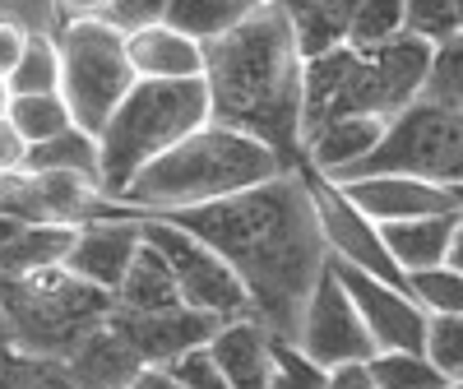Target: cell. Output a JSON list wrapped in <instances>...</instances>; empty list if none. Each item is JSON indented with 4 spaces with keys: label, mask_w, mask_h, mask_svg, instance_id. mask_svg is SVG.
Returning <instances> with one entry per match:
<instances>
[{
    "label": "cell",
    "mask_w": 463,
    "mask_h": 389,
    "mask_svg": "<svg viewBox=\"0 0 463 389\" xmlns=\"http://www.w3.org/2000/svg\"><path fill=\"white\" fill-rule=\"evenodd\" d=\"M458 223H463V209H458V213L408 218V223H384V242H390V255L399 260L403 274H421V269L449 264Z\"/></svg>",
    "instance_id": "44dd1931"
},
{
    "label": "cell",
    "mask_w": 463,
    "mask_h": 389,
    "mask_svg": "<svg viewBox=\"0 0 463 389\" xmlns=\"http://www.w3.org/2000/svg\"><path fill=\"white\" fill-rule=\"evenodd\" d=\"M279 5L297 33L301 56L316 61V56H329V52L353 43L362 0H279Z\"/></svg>",
    "instance_id": "ffe728a7"
},
{
    "label": "cell",
    "mask_w": 463,
    "mask_h": 389,
    "mask_svg": "<svg viewBox=\"0 0 463 389\" xmlns=\"http://www.w3.org/2000/svg\"><path fill=\"white\" fill-rule=\"evenodd\" d=\"M325 384H329V371L297 338H274V375H269V389H325Z\"/></svg>",
    "instance_id": "f1b7e54d"
},
{
    "label": "cell",
    "mask_w": 463,
    "mask_h": 389,
    "mask_svg": "<svg viewBox=\"0 0 463 389\" xmlns=\"http://www.w3.org/2000/svg\"><path fill=\"white\" fill-rule=\"evenodd\" d=\"M28 37H33V33H28L14 14L0 10V74H5V80L14 74V65L24 61V52H28Z\"/></svg>",
    "instance_id": "e575fe53"
},
{
    "label": "cell",
    "mask_w": 463,
    "mask_h": 389,
    "mask_svg": "<svg viewBox=\"0 0 463 389\" xmlns=\"http://www.w3.org/2000/svg\"><path fill=\"white\" fill-rule=\"evenodd\" d=\"M325 389H380L375 375H371V362H353V366H338L329 371V384Z\"/></svg>",
    "instance_id": "74e56055"
},
{
    "label": "cell",
    "mask_w": 463,
    "mask_h": 389,
    "mask_svg": "<svg viewBox=\"0 0 463 389\" xmlns=\"http://www.w3.org/2000/svg\"><path fill=\"white\" fill-rule=\"evenodd\" d=\"M449 264L463 269V223H458V237H454V251H449Z\"/></svg>",
    "instance_id": "60d3db41"
},
{
    "label": "cell",
    "mask_w": 463,
    "mask_h": 389,
    "mask_svg": "<svg viewBox=\"0 0 463 389\" xmlns=\"http://www.w3.org/2000/svg\"><path fill=\"white\" fill-rule=\"evenodd\" d=\"M431 362L458 380L463 375V316H431V338H427Z\"/></svg>",
    "instance_id": "d6a6232c"
},
{
    "label": "cell",
    "mask_w": 463,
    "mask_h": 389,
    "mask_svg": "<svg viewBox=\"0 0 463 389\" xmlns=\"http://www.w3.org/2000/svg\"><path fill=\"white\" fill-rule=\"evenodd\" d=\"M283 172H292L288 158L274 153L264 139H255L246 130H232L222 121H209L195 135H185L176 148H167L163 158H153L130 181L121 204L139 218L185 213L200 204L232 200L241 190H255Z\"/></svg>",
    "instance_id": "3957f363"
},
{
    "label": "cell",
    "mask_w": 463,
    "mask_h": 389,
    "mask_svg": "<svg viewBox=\"0 0 463 389\" xmlns=\"http://www.w3.org/2000/svg\"><path fill=\"white\" fill-rule=\"evenodd\" d=\"M10 121L28 144H43V139H56L74 126V111H70L65 93H14Z\"/></svg>",
    "instance_id": "d4e9b609"
},
{
    "label": "cell",
    "mask_w": 463,
    "mask_h": 389,
    "mask_svg": "<svg viewBox=\"0 0 463 389\" xmlns=\"http://www.w3.org/2000/svg\"><path fill=\"white\" fill-rule=\"evenodd\" d=\"M264 0H172L167 5V24H176L181 33L213 43V37L232 33L237 24H246Z\"/></svg>",
    "instance_id": "cb8c5ba5"
},
{
    "label": "cell",
    "mask_w": 463,
    "mask_h": 389,
    "mask_svg": "<svg viewBox=\"0 0 463 389\" xmlns=\"http://www.w3.org/2000/svg\"><path fill=\"white\" fill-rule=\"evenodd\" d=\"M74 232L80 227H52V223H19L0 213V279H24L37 269L65 264Z\"/></svg>",
    "instance_id": "d6986e66"
},
{
    "label": "cell",
    "mask_w": 463,
    "mask_h": 389,
    "mask_svg": "<svg viewBox=\"0 0 463 389\" xmlns=\"http://www.w3.org/2000/svg\"><path fill=\"white\" fill-rule=\"evenodd\" d=\"M421 98L463 111V37H449V43L436 47L431 80H427V93H421Z\"/></svg>",
    "instance_id": "1f68e13d"
},
{
    "label": "cell",
    "mask_w": 463,
    "mask_h": 389,
    "mask_svg": "<svg viewBox=\"0 0 463 389\" xmlns=\"http://www.w3.org/2000/svg\"><path fill=\"white\" fill-rule=\"evenodd\" d=\"M204 89L213 121L246 130L283 153L288 167L306 148V56L279 0L204 43Z\"/></svg>",
    "instance_id": "7a4b0ae2"
},
{
    "label": "cell",
    "mask_w": 463,
    "mask_h": 389,
    "mask_svg": "<svg viewBox=\"0 0 463 389\" xmlns=\"http://www.w3.org/2000/svg\"><path fill=\"white\" fill-rule=\"evenodd\" d=\"M274 338L279 334L269 325H260L255 316H241V320L218 325V334L204 347L232 389H269V375H274Z\"/></svg>",
    "instance_id": "ac0fdd59"
},
{
    "label": "cell",
    "mask_w": 463,
    "mask_h": 389,
    "mask_svg": "<svg viewBox=\"0 0 463 389\" xmlns=\"http://www.w3.org/2000/svg\"><path fill=\"white\" fill-rule=\"evenodd\" d=\"M56 43H61V93L74 111V126L102 135L111 111L139 84L126 52V28L111 24L107 14L65 19Z\"/></svg>",
    "instance_id": "52a82bcc"
},
{
    "label": "cell",
    "mask_w": 463,
    "mask_h": 389,
    "mask_svg": "<svg viewBox=\"0 0 463 389\" xmlns=\"http://www.w3.org/2000/svg\"><path fill=\"white\" fill-rule=\"evenodd\" d=\"M144 237L172 260V274L181 283V301L190 310H204V316H213L222 325L241 320V316H255L250 292L237 279V269H232L209 242H200L195 232H185L172 218H144Z\"/></svg>",
    "instance_id": "9c48e42d"
},
{
    "label": "cell",
    "mask_w": 463,
    "mask_h": 389,
    "mask_svg": "<svg viewBox=\"0 0 463 389\" xmlns=\"http://www.w3.org/2000/svg\"><path fill=\"white\" fill-rule=\"evenodd\" d=\"M408 292L427 306L431 316H463V269H454V264L408 274Z\"/></svg>",
    "instance_id": "83f0119b"
},
{
    "label": "cell",
    "mask_w": 463,
    "mask_h": 389,
    "mask_svg": "<svg viewBox=\"0 0 463 389\" xmlns=\"http://www.w3.org/2000/svg\"><path fill=\"white\" fill-rule=\"evenodd\" d=\"M408 33L427 43H449L463 37V0H408Z\"/></svg>",
    "instance_id": "f546056e"
},
{
    "label": "cell",
    "mask_w": 463,
    "mask_h": 389,
    "mask_svg": "<svg viewBox=\"0 0 463 389\" xmlns=\"http://www.w3.org/2000/svg\"><path fill=\"white\" fill-rule=\"evenodd\" d=\"M126 389H130V384H126Z\"/></svg>",
    "instance_id": "f6af8a7d"
},
{
    "label": "cell",
    "mask_w": 463,
    "mask_h": 389,
    "mask_svg": "<svg viewBox=\"0 0 463 389\" xmlns=\"http://www.w3.org/2000/svg\"><path fill=\"white\" fill-rule=\"evenodd\" d=\"M139 246H144V218L121 204V213L93 218V223H84L80 232H74V246L65 255V269H70V274H80L84 283H93V288L116 297V288L126 283Z\"/></svg>",
    "instance_id": "4fadbf2b"
},
{
    "label": "cell",
    "mask_w": 463,
    "mask_h": 389,
    "mask_svg": "<svg viewBox=\"0 0 463 389\" xmlns=\"http://www.w3.org/2000/svg\"><path fill=\"white\" fill-rule=\"evenodd\" d=\"M0 190H5V176H0Z\"/></svg>",
    "instance_id": "ee69618b"
},
{
    "label": "cell",
    "mask_w": 463,
    "mask_h": 389,
    "mask_svg": "<svg viewBox=\"0 0 463 389\" xmlns=\"http://www.w3.org/2000/svg\"><path fill=\"white\" fill-rule=\"evenodd\" d=\"M458 380H463V375H458Z\"/></svg>",
    "instance_id": "bcb514c9"
},
{
    "label": "cell",
    "mask_w": 463,
    "mask_h": 389,
    "mask_svg": "<svg viewBox=\"0 0 463 389\" xmlns=\"http://www.w3.org/2000/svg\"><path fill=\"white\" fill-rule=\"evenodd\" d=\"M371 375L380 389H449L454 380L431 362V353H375Z\"/></svg>",
    "instance_id": "484cf974"
},
{
    "label": "cell",
    "mask_w": 463,
    "mask_h": 389,
    "mask_svg": "<svg viewBox=\"0 0 463 389\" xmlns=\"http://www.w3.org/2000/svg\"><path fill=\"white\" fill-rule=\"evenodd\" d=\"M126 52L139 80H204V43L167 19L130 28Z\"/></svg>",
    "instance_id": "e0dca14e"
},
{
    "label": "cell",
    "mask_w": 463,
    "mask_h": 389,
    "mask_svg": "<svg viewBox=\"0 0 463 389\" xmlns=\"http://www.w3.org/2000/svg\"><path fill=\"white\" fill-rule=\"evenodd\" d=\"M209 121L213 107L204 80H139L98 135L102 190L111 200H121L153 158H163L167 148H176L185 135H195Z\"/></svg>",
    "instance_id": "5b68a950"
},
{
    "label": "cell",
    "mask_w": 463,
    "mask_h": 389,
    "mask_svg": "<svg viewBox=\"0 0 463 389\" xmlns=\"http://www.w3.org/2000/svg\"><path fill=\"white\" fill-rule=\"evenodd\" d=\"M158 218H172L200 242H209L246 283L255 320L279 338H297L301 310L329 269L316 194L297 167L255 190L232 194V200Z\"/></svg>",
    "instance_id": "6da1fadb"
},
{
    "label": "cell",
    "mask_w": 463,
    "mask_h": 389,
    "mask_svg": "<svg viewBox=\"0 0 463 389\" xmlns=\"http://www.w3.org/2000/svg\"><path fill=\"white\" fill-rule=\"evenodd\" d=\"M334 274L343 279V288L353 292L362 320L375 338L380 353H427V338H431V310L421 306L403 283H390V279H375L357 264H343V260H329Z\"/></svg>",
    "instance_id": "7c38bea8"
},
{
    "label": "cell",
    "mask_w": 463,
    "mask_h": 389,
    "mask_svg": "<svg viewBox=\"0 0 463 389\" xmlns=\"http://www.w3.org/2000/svg\"><path fill=\"white\" fill-rule=\"evenodd\" d=\"M297 343L325 371L353 366V362H371L380 353L371 329H366V320H362V310H357V301H353V292H347L343 279L334 274V264L325 269V279L316 283L311 301H306V310H301Z\"/></svg>",
    "instance_id": "8fae6325"
},
{
    "label": "cell",
    "mask_w": 463,
    "mask_h": 389,
    "mask_svg": "<svg viewBox=\"0 0 463 389\" xmlns=\"http://www.w3.org/2000/svg\"><path fill=\"white\" fill-rule=\"evenodd\" d=\"M24 172H74V176H93L102 181V144L93 130L70 126L56 139H43L28 148V167Z\"/></svg>",
    "instance_id": "603a6c76"
},
{
    "label": "cell",
    "mask_w": 463,
    "mask_h": 389,
    "mask_svg": "<svg viewBox=\"0 0 463 389\" xmlns=\"http://www.w3.org/2000/svg\"><path fill=\"white\" fill-rule=\"evenodd\" d=\"M116 310H176V306H185L181 301V283H176V274H172V260L153 246L148 237H144V246H139V255H135V264H130V274H126V283L116 288Z\"/></svg>",
    "instance_id": "7402d4cb"
},
{
    "label": "cell",
    "mask_w": 463,
    "mask_h": 389,
    "mask_svg": "<svg viewBox=\"0 0 463 389\" xmlns=\"http://www.w3.org/2000/svg\"><path fill=\"white\" fill-rule=\"evenodd\" d=\"M10 102H14V89H10V80H5V74H0V121L10 116Z\"/></svg>",
    "instance_id": "ab89813d"
},
{
    "label": "cell",
    "mask_w": 463,
    "mask_h": 389,
    "mask_svg": "<svg viewBox=\"0 0 463 389\" xmlns=\"http://www.w3.org/2000/svg\"><path fill=\"white\" fill-rule=\"evenodd\" d=\"M454 194H458V204H463V185H458V190H454Z\"/></svg>",
    "instance_id": "b9f144b4"
},
{
    "label": "cell",
    "mask_w": 463,
    "mask_h": 389,
    "mask_svg": "<svg viewBox=\"0 0 463 389\" xmlns=\"http://www.w3.org/2000/svg\"><path fill=\"white\" fill-rule=\"evenodd\" d=\"M107 325L135 347L139 362H176V357L190 353V347H204L218 334L222 320L204 316V310H190V306L148 310V316H144V310H116L111 306Z\"/></svg>",
    "instance_id": "5bb4252c"
},
{
    "label": "cell",
    "mask_w": 463,
    "mask_h": 389,
    "mask_svg": "<svg viewBox=\"0 0 463 389\" xmlns=\"http://www.w3.org/2000/svg\"><path fill=\"white\" fill-rule=\"evenodd\" d=\"M111 306H116L111 292L84 283L65 264L37 269L24 279H0V310L14 325V334L37 353L80 347L93 329L107 325Z\"/></svg>",
    "instance_id": "8992f818"
},
{
    "label": "cell",
    "mask_w": 463,
    "mask_h": 389,
    "mask_svg": "<svg viewBox=\"0 0 463 389\" xmlns=\"http://www.w3.org/2000/svg\"><path fill=\"white\" fill-rule=\"evenodd\" d=\"M366 172H403L458 190L463 185V111L421 98L408 111H399L390 130H384L380 148L366 158Z\"/></svg>",
    "instance_id": "ba28073f"
},
{
    "label": "cell",
    "mask_w": 463,
    "mask_h": 389,
    "mask_svg": "<svg viewBox=\"0 0 463 389\" xmlns=\"http://www.w3.org/2000/svg\"><path fill=\"white\" fill-rule=\"evenodd\" d=\"M436 43L417 33H399L390 43L357 47L347 43L329 56L306 61V135L334 116H384L421 102L431 80Z\"/></svg>",
    "instance_id": "277c9868"
},
{
    "label": "cell",
    "mask_w": 463,
    "mask_h": 389,
    "mask_svg": "<svg viewBox=\"0 0 463 389\" xmlns=\"http://www.w3.org/2000/svg\"><path fill=\"white\" fill-rule=\"evenodd\" d=\"M167 5H172V0H111V5H107V19L121 24V28L130 33V28H144V24L167 19Z\"/></svg>",
    "instance_id": "836d02e7"
},
{
    "label": "cell",
    "mask_w": 463,
    "mask_h": 389,
    "mask_svg": "<svg viewBox=\"0 0 463 389\" xmlns=\"http://www.w3.org/2000/svg\"><path fill=\"white\" fill-rule=\"evenodd\" d=\"M399 33H408V0H362L357 28H353L357 47L390 43V37H399Z\"/></svg>",
    "instance_id": "4dcf8cb0"
},
{
    "label": "cell",
    "mask_w": 463,
    "mask_h": 389,
    "mask_svg": "<svg viewBox=\"0 0 463 389\" xmlns=\"http://www.w3.org/2000/svg\"><path fill=\"white\" fill-rule=\"evenodd\" d=\"M449 389H463V380H454V384H449Z\"/></svg>",
    "instance_id": "7bdbcfd3"
},
{
    "label": "cell",
    "mask_w": 463,
    "mask_h": 389,
    "mask_svg": "<svg viewBox=\"0 0 463 389\" xmlns=\"http://www.w3.org/2000/svg\"><path fill=\"white\" fill-rule=\"evenodd\" d=\"M28 139L14 130V121L5 116V121H0V176H14V172H24L28 167Z\"/></svg>",
    "instance_id": "d590c367"
},
{
    "label": "cell",
    "mask_w": 463,
    "mask_h": 389,
    "mask_svg": "<svg viewBox=\"0 0 463 389\" xmlns=\"http://www.w3.org/2000/svg\"><path fill=\"white\" fill-rule=\"evenodd\" d=\"M297 172L306 176L316 194V213H320V227H325V246H329V260H343V264H357L375 279H390V283H403L408 288V274L399 269V260L390 255V242H384V223H375L371 213H362L347 190L316 172L311 163H297Z\"/></svg>",
    "instance_id": "30bf717a"
},
{
    "label": "cell",
    "mask_w": 463,
    "mask_h": 389,
    "mask_svg": "<svg viewBox=\"0 0 463 389\" xmlns=\"http://www.w3.org/2000/svg\"><path fill=\"white\" fill-rule=\"evenodd\" d=\"M111 0H61V14L65 19H89V14H107Z\"/></svg>",
    "instance_id": "f35d334b"
},
{
    "label": "cell",
    "mask_w": 463,
    "mask_h": 389,
    "mask_svg": "<svg viewBox=\"0 0 463 389\" xmlns=\"http://www.w3.org/2000/svg\"><path fill=\"white\" fill-rule=\"evenodd\" d=\"M384 130H390L384 116H334V121L306 135L301 163H311L316 172H325L334 181H347L366 167V158L380 148Z\"/></svg>",
    "instance_id": "2e32d148"
},
{
    "label": "cell",
    "mask_w": 463,
    "mask_h": 389,
    "mask_svg": "<svg viewBox=\"0 0 463 389\" xmlns=\"http://www.w3.org/2000/svg\"><path fill=\"white\" fill-rule=\"evenodd\" d=\"M14 93H61V43L52 33H33L28 52L10 74Z\"/></svg>",
    "instance_id": "4316f807"
},
{
    "label": "cell",
    "mask_w": 463,
    "mask_h": 389,
    "mask_svg": "<svg viewBox=\"0 0 463 389\" xmlns=\"http://www.w3.org/2000/svg\"><path fill=\"white\" fill-rule=\"evenodd\" d=\"M362 213L375 223H408V218H427V213H458V194L449 185L403 176V172H366V176H347L338 181Z\"/></svg>",
    "instance_id": "9a60e30c"
},
{
    "label": "cell",
    "mask_w": 463,
    "mask_h": 389,
    "mask_svg": "<svg viewBox=\"0 0 463 389\" xmlns=\"http://www.w3.org/2000/svg\"><path fill=\"white\" fill-rule=\"evenodd\" d=\"M130 389H185V380L176 375L172 362H144L130 380Z\"/></svg>",
    "instance_id": "8d00e7d4"
}]
</instances>
